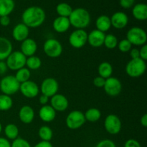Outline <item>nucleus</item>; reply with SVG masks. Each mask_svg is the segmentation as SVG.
Returning <instances> with one entry per match:
<instances>
[{"instance_id": "nucleus-34", "label": "nucleus", "mask_w": 147, "mask_h": 147, "mask_svg": "<svg viewBox=\"0 0 147 147\" xmlns=\"http://www.w3.org/2000/svg\"><path fill=\"white\" fill-rule=\"evenodd\" d=\"M118 43H119V40H118L117 37L113 34H109L105 37L103 45L106 48L112 50V49H114L117 47Z\"/></svg>"}, {"instance_id": "nucleus-7", "label": "nucleus", "mask_w": 147, "mask_h": 147, "mask_svg": "<svg viewBox=\"0 0 147 147\" xmlns=\"http://www.w3.org/2000/svg\"><path fill=\"white\" fill-rule=\"evenodd\" d=\"M44 53L51 58H56L60 56L63 53V45L55 39L50 38L46 40L43 45Z\"/></svg>"}, {"instance_id": "nucleus-12", "label": "nucleus", "mask_w": 147, "mask_h": 147, "mask_svg": "<svg viewBox=\"0 0 147 147\" xmlns=\"http://www.w3.org/2000/svg\"><path fill=\"white\" fill-rule=\"evenodd\" d=\"M103 88L106 94L112 97H115L120 94L121 92L122 85L117 78L110 77L106 79Z\"/></svg>"}, {"instance_id": "nucleus-33", "label": "nucleus", "mask_w": 147, "mask_h": 147, "mask_svg": "<svg viewBox=\"0 0 147 147\" xmlns=\"http://www.w3.org/2000/svg\"><path fill=\"white\" fill-rule=\"evenodd\" d=\"M38 135L42 141L44 142H50L53 139V130L49 126H42L40 128L38 131Z\"/></svg>"}, {"instance_id": "nucleus-19", "label": "nucleus", "mask_w": 147, "mask_h": 147, "mask_svg": "<svg viewBox=\"0 0 147 147\" xmlns=\"http://www.w3.org/2000/svg\"><path fill=\"white\" fill-rule=\"evenodd\" d=\"M39 116L42 121L49 123L55 120L56 117V111L50 105H45L40 108L39 111Z\"/></svg>"}, {"instance_id": "nucleus-32", "label": "nucleus", "mask_w": 147, "mask_h": 147, "mask_svg": "<svg viewBox=\"0 0 147 147\" xmlns=\"http://www.w3.org/2000/svg\"><path fill=\"white\" fill-rule=\"evenodd\" d=\"M29 70H35L40 68L42 65V61L37 56L32 55L28 57L26 60V65Z\"/></svg>"}, {"instance_id": "nucleus-39", "label": "nucleus", "mask_w": 147, "mask_h": 147, "mask_svg": "<svg viewBox=\"0 0 147 147\" xmlns=\"http://www.w3.org/2000/svg\"><path fill=\"white\" fill-rule=\"evenodd\" d=\"M124 147H142L140 143L135 139H131L125 142Z\"/></svg>"}, {"instance_id": "nucleus-40", "label": "nucleus", "mask_w": 147, "mask_h": 147, "mask_svg": "<svg viewBox=\"0 0 147 147\" xmlns=\"http://www.w3.org/2000/svg\"><path fill=\"white\" fill-rule=\"evenodd\" d=\"M135 0H120L121 7L124 9H129L134 5Z\"/></svg>"}, {"instance_id": "nucleus-14", "label": "nucleus", "mask_w": 147, "mask_h": 147, "mask_svg": "<svg viewBox=\"0 0 147 147\" xmlns=\"http://www.w3.org/2000/svg\"><path fill=\"white\" fill-rule=\"evenodd\" d=\"M50 106L55 111H65L68 108V100L62 94H55L50 99Z\"/></svg>"}, {"instance_id": "nucleus-31", "label": "nucleus", "mask_w": 147, "mask_h": 147, "mask_svg": "<svg viewBox=\"0 0 147 147\" xmlns=\"http://www.w3.org/2000/svg\"><path fill=\"white\" fill-rule=\"evenodd\" d=\"M13 106L12 98L5 94L0 95V111H7L11 109Z\"/></svg>"}, {"instance_id": "nucleus-15", "label": "nucleus", "mask_w": 147, "mask_h": 147, "mask_svg": "<svg viewBox=\"0 0 147 147\" xmlns=\"http://www.w3.org/2000/svg\"><path fill=\"white\" fill-rule=\"evenodd\" d=\"M110 19L111 26L117 30H121L124 28L129 22V17L127 14L123 11L115 12Z\"/></svg>"}, {"instance_id": "nucleus-18", "label": "nucleus", "mask_w": 147, "mask_h": 147, "mask_svg": "<svg viewBox=\"0 0 147 147\" xmlns=\"http://www.w3.org/2000/svg\"><path fill=\"white\" fill-rule=\"evenodd\" d=\"M29 33H30L29 27H27L23 23H20L13 28L12 37L16 41L22 42L28 38Z\"/></svg>"}, {"instance_id": "nucleus-43", "label": "nucleus", "mask_w": 147, "mask_h": 147, "mask_svg": "<svg viewBox=\"0 0 147 147\" xmlns=\"http://www.w3.org/2000/svg\"><path fill=\"white\" fill-rule=\"evenodd\" d=\"M130 55L131 59L140 58V55H139V50L136 48L131 49L130 50Z\"/></svg>"}, {"instance_id": "nucleus-47", "label": "nucleus", "mask_w": 147, "mask_h": 147, "mask_svg": "<svg viewBox=\"0 0 147 147\" xmlns=\"http://www.w3.org/2000/svg\"><path fill=\"white\" fill-rule=\"evenodd\" d=\"M7 69H8V67H7L5 62L0 61V76L4 74L7 72Z\"/></svg>"}, {"instance_id": "nucleus-10", "label": "nucleus", "mask_w": 147, "mask_h": 147, "mask_svg": "<svg viewBox=\"0 0 147 147\" xmlns=\"http://www.w3.org/2000/svg\"><path fill=\"white\" fill-rule=\"evenodd\" d=\"M120 118L115 114H109L104 121V127L106 131L112 135L118 134L121 129Z\"/></svg>"}, {"instance_id": "nucleus-11", "label": "nucleus", "mask_w": 147, "mask_h": 147, "mask_svg": "<svg viewBox=\"0 0 147 147\" xmlns=\"http://www.w3.org/2000/svg\"><path fill=\"white\" fill-rule=\"evenodd\" d=\"M59 89V84L57 80L53 78H45L40 86V91L42 94L51 98L54 95L57 94Z\"/></svg>"}, {"instance_id": "nucleus-16", "label": "nucleus", "mask_w": 147, "mask_h": 147, "mask_svg": "<svg viewBox=\"0 0 147 147\" xmlns=\"http://www.w3.org/2000/svg\"><path fill=\"white\" fill-rule=\"evenodd\" d=\"M106 34L103 32L98 30H92L89 34H88V42L93 47H101L104 42V39Z\"/></svg>"}, {"instance_id": "nucleus-26", "label": "nucleus", "mask_w": 147, "mask_h": 147, "mask_svg": "<svg viewBox=\"0 0 147 147\" xmlns=\"http://www.w3.org/2000/svg\"><path fill=\"white\" fill-rule=\"evenodd\" d=\"M98 72L100 77L107 79L111 77V75L113 73V67L109 62H103L99 65Z\"/></svg>"}, {"instance_id": "nucleus-36", "label": "nucleus", "mask_w": 147, "mask_h": 147, "mask_svg": "<svg viewBox=\"0 0 147 147\" xmlns=\"http://www.w3.org/2000/svg\"><path fill=\"white\" fill-rule=\"evenodd\" d=\"M11 147H31L30 144L22 138H17L13 140Z\"/></svg>"}, {"instance_id": "nucleus-20", "label": "nucleus", "mask_w": 147, "mask_h": 147, "mask_svg": "<svg viewBox=\"0 0 147 147\" xmlns=\"http://www.w3.org/2000/svg\"><path fill=\"white\" fill-rule=\"evenodd\" d=\"M19 118L20 120L25 124L32 123L34 118V109L30 106H23L19 111Z\"/></svg>"}, {"instance_id": "nucleus-25", "label": "nucleus", "mask_w": 147, "mask_h": 147, "mask_svg": "<svg viewBox=\"0 0 147 147\" xmlns=\"http://www.w3.org/2000/svg\"><path fill=\"white\" fill-rule=\"evenodd\" d=\"M14 0H0V17L9 16L14 10Z\"/></svg>"}, {"instance_id": "nucleus-42", "label": "nucleus", "mask_w": 147, "mask_h": 147, "mask_svg": "<svg viewBox=\"0 0 147 147\" xmlns=\"http://www.w3.org/2000/svg\"><path fill=\"white\" fill-rule=\"evenodd\" d=\"M10 24V18L9 16L0 17V24L3 27H7Z\"/></svg>"}, {"instance_id": "nucleus-28", "label": "nucleus", "mask_w": 147, "mask_h": 147, "mask_svg": "<svg viewBox=\"0 0 147 147\" xmlns=\"http://www.w3.org/2000/svg\"><path fill=\"white\" fill-rule=\"evenodd\" d=\"M4 134L7 139L14 140L19 136V129L14 123H9L4 128Z\"/></svg>"}, {"instance_id": "nucleus-23", "label": "nucleus", "mask_w": 147, "mask_h": 147, "mask_svg": "<svg viewBox=\"0 0 147 147\" xmlns=\"http://www.w3.org/2000/svg\"><path fill=\"white\" fill-rule=\"evenodd\" d=\"M132 14L136 20L144 21L147 19V5L145 4H137L132 9Z\"/></svg>"}, {"instance_id": "nucleus-37", "label": "nucleus", "mask_w": 147, "mask_h": 147, "mask_svg": "<svg viewBox=\"0 0 147 147\" xmlns=\"http://www.w3.org/2000/svg\"><path fill=\"white\" fill-rule=\"evenodd\" d=\"M96 147H116L114 142L110 139H103L97 144Z\"/></svg>"}, {"instance_id": "nucleus-30", "label": "nucleus", "mask_w": 147, "mask_h": 147, "mask_svg": "<svg viewBox=\"0 0 147 147\" xmlns=\"http://www.w3.org/2000/svg\"><path fill=\"white\" fill-rule=\"evenodd\" d=\"M30 76H31L30 70L27 67H24L20 70H17V73H16L14 77L17 79V81L21 84V83H23L30 80Z\"/></svg>"}, {"instance_id": "nucleus-48", "label": "nucleus", "mask_w": 147, "mask_h": 147, "mask_svg": "<svg viewBox=\"0 0 147 147\" xmlns=\"http://www.w3.org/2000/svg\"><path fill=\"white\" fill-rule=\"evenodd\" d=\"M141 124L144 126V127L146 128L147 126V114H144L143 116L141 118Z\"/></svg>"}, {"instance_id": "nucleus-8", "label": "nucleus", "mask_w": 147, "mask_h": 147, "mask_svg": "<svg viewBox=\"0 0 147 147\" xmlns=\"http://www.w3.org/2000/svg\"><path fill=\"white\" fill-rule=\"evenodd\" d=\"M84 113L80 111L75 110L70 112L66 118V125L72 130H76L83 126L86 122Z\"/></svg>"}, {"instance_id": "nucleus-49", "label": "nucleus", "mask_w": 147, "mask_h": 147, "mask_svg": "<svg viewBox=\"0 0 147 147\" xmlns=\"http://www.w3.org/2000/svg\"><path fill=\"white\" fill-rule=\"evenodd\" d=\"M1 131H2V125H1V122H0V134L1 133Z\"/></svg>"}, {"instance_id": "nucleus-9", "label": "nucleus", "mask_w": 147, "mask_h": 147, "mask_svg": "<svg viewBox=\"0 0 147 147\" xmlns=\"http://www.w3.org/2000/svg\"><path fill=\"white\" fill-rule=\"evenodd\" d=\"M69 43L76 49L82 48L88 41V33L82 29H77L69 36Z\"/></svg>"}, {"instance_id": "nucleus-2", "label": "nucleus", "mask_w": 147, "mask_h": 147, "mask_svg": "<svg viewBox=\"0 0 147 147\" xmlns=\"http://www.w3.org/2000/svg\"><path fill=\"white\" fill-rule=\"evenodd\" d=\"M70 25L76 29L87 27L90 22V15L88 11L83 8H77L73 9V11L68 17Z\"/></svg>"}, {"instance_id": "nucleus-21", "label": "nucleus", "mask_w": 147, "mask_h": 147, "mask_svg": "<svg viewBox=\"0 0 147 147\" xmlns=\"http://www.w3.org/2000/svg\"><path fill=\"white\" fill-rule=\"evenodd\" d=\"M12 44L9 39L0 37V61H4L12 52Z\"/></svg>"}, {"instance_id": "nucleus-3", "label": "nucleus", "mask_w": 147, "mask_h": 147, "mask_svg": "<svg viewBox=\"0 0 147 147\" xmlns=\"http://www.w3.org/2000/svg\"><path fill=\"white\" fill-rule=\"evenodd\" d=\"M146 70V62L141 58L131 59L126 66V74L131 78L140 77L144 74Z\"/></svg>"}, {"instance_id": "nucleus-24", "label": "nucleus", "mask_w": 147, "mask_h": 147, "mask_svg": "<svg viewBox=\"0 0 147 147\" xmlns=\"http://www.w3.org/2000/svg\"><path fill=\"white\" fill-rule=\"evenodd\" d=\"M96 30L100 32H107L110 30L111 27V23L110 17L106 15H100L97 18L96 22Z\"/></svg>"}, {"instance_id": "nucleus-44", "label": "nucleus", "mask_w": 147, "mask_h": 147, "mask_svg": "<svg viewBox=\"0 0 147 147\" xmlns=\"http://www.w3.org/2000/svg\"><path fill=\"white\" fill-rule=\"evenodd\" d=\"M0 147H11V143L7 139L0 137Z\"/></svg>"}, {"instance_id": "nucleus-46", "label": "nucleus", "mask_w": 147, "mask_h": 147, "mask_svg": "<svg viewBox=\"0 0 147 147\" xmlns=\"http://www.w3.org/2000/svg\"><path fill=\"white\" fill-rule=\"evenodd\" d=\"M49 100H50V98L42 94V96H40V98H39V101H40V104H42V106L47 105V103L49 102Z\"/></svg>"}, {"instance_id": "nucleus-38", "label": "nucleus", "mask_w": 147, "mask_h": 147, "mask_svg": "<svg viewBox=\"0 0 147 147\" xmlns=\"http://www.w3.org/2000/svg\"><path fill=\"white\" fill-rule=\"evenodd\" d=\"M105 82H106V79L103 78L100 76H98V77L95 78L93 80V85L97 88H103Z\"/></svg>"}, {"instance_id": "nucleus-5", "label": "nucleus", "mask_w": 147, "mask_h": 147, "mask_svg": "<svg viewBox=\"0 0 147 147\" xmlns=\"http://www.w3.org/2000/svg\"><path fill=\"white\" fill-rule=\"evenodd\" d=\"M20 83L14 76H4L0 81V90L2 94L11 96L20 90Z\"/></svg>"}, {"instance_id": "nucleus-41", "label": "nucleus", "mask_w": 147, "mask_h": 147, "mask_svg": "<svg viewBox=\"0 0 147 147\" xmlns=\"http://www.w3.org/2000/svg\"><path fill=\"white\" fill-rule=\"evenodd\" d=\"M139 55H140V58L143 60L146 61L147 60V45H144L142 47V48L139 50Z\"/></svg>"}, {"instance_id": "nucleus-27", "label": "nucleus", "mask_w": 147, "mask_h": 147, "mask_svg": "<svg viewBox=\"0 0 147 147\" xmlns=\"http://www.w3.org/2000/svg\"><path fill=\"white\" fill-rule=\"evenodd\" d=\"M86 121L90 122H96L101 117V112L96 108H90L84 113Z\"/></svg>"}, {"instance_id": "nucleus-29", "label": "nucleus", "mask_w": 147, "mask_h": 147, "mask_svg": "<svg viewBox=\"0 0 147 147\" xmlns=\"http://www.w3.org/2000/svg\"><path fill=\"white\" fill-rule=\"evenodd\" d=\"M56 11H57L59 17H69V16L73 11V8L70 4L63 2L57 4V7H56Z\"/></svg>"}, {"instance_id": "nucleus-6", "label": "nucleus", "mask_w": 147, "mask_h": 147, "mask_svg": "<svg viewBox=\"0 0 147 147\" xmlns=\"http://www.w3.org/2000/svg\"><path fill=\"white\" fill-rule=\"evenodd\" d=\"M26 60L27 57H25L21 51H12L6 59V64L10 70H18L25 66Z\"/></svg>"}, {"instance_id": "nucleus-17", "label": "nucleus", "mask_w": 147, "mask_h": 147, "mask_svg": "<svg viewBox=\"0 0 147 147\" xmlns=\"http://www.w3.org/2000/svg\"><path fill=\"white\" fill-rule=\"evenodd\" d=\"M37 50V42L32 38H27L22 42L21 53L25 57H30L34 55Z\"/></svg>"}, {"instance_id": "nucleus-4", "label": "nucleus", "mask_w": 147, "mask_h": 147, "mask_svg": "<svg viewBox=\"0 0 147 147\" xmlns=\"http://www.w3.org/2000/svg\"><path fill=\"white\" fill-rule=\"evenodd\" d=\"M126 40H129L132 45L143 46L146 43L147 34L145 30L141 27H134L127 32Z\"/></svg>"}, {"instance_id": "nucleus-1", "label": "nucleus", "mask_w": 147, "mask_h": 147, "mask_svg": "<svg viewBox=\"0 0 147 147\" xmlns=\"http://www.w3.org/2000/svg\"><path fill=\"white\" fill-rule=\"evenodd\" d=\"M46 14L44 9L37 6H32L26 9L22 13V23L29 28H36L44 23Z\"/></svg>"}, {"instance_id": "nucleus-35", "label": "nucleus", "mask_w": 147, "mask_h": 147, "mask_svg": "<svg viewBox=\"0 0 147 147\" xmlns=\"http://www.w3.org/2000/svg\"><path fill=\"white\" fill-rule=\"evenodd\" d=\"M117 47H119V50L121 53H128L131 50L132 45L131 44L129 40L126 39H123L118 43Z\"/></svg>"}, {"instance_id": "nucleus-45", "label": "nucleus", "mask_w": 147, "mask_h": 147, "mask_svg": "<svg viewBox=\"0 0 147 147\" xmlns=\"http://www.w3.org/2000/svg\"><path fill=\"white\" fill-rule=\"evenodd\" d=\"M34 147H53V144L50 143V142H44V141H41L40 142L37 143L35 144Z\"/></svg>"}, {"instance_id": "nucleus-13", "label": "nucleus", "mask_w": 147, "mask_h": 147, "mask_svg": "<svg viewBox=\"0 0 147 147\" xmlns=\"http://www.w3.org/2000/svg\"><path fill=\"white\" fill-rule=\"evenodd\" d=\"M20 90L24 97L27 98H34L38 95L40 88L37 83L29 80L20 84Z\"/></svg>"}, {"instance_id": "nucleus-22", "label": "nucleus", "mask_w": 147, "mask_h": 147, "mask_svg": "<svg viewBox=\"0 0 147 147\" xmlns=\"http://www.w3.org/2000/svg\"><path fill=\"white\" fill-rule=\"evenodd\" d=\"M70 23L68 17H58L53 21V30L57 33H64L69 30Z\"/></svg>"}]
</instances>
